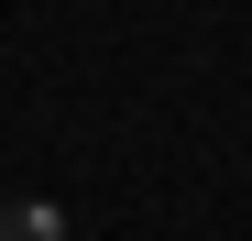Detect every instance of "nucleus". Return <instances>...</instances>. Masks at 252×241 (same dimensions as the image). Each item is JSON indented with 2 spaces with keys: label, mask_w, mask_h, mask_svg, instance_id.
<instances>
[{
  "label": "nucleus",
  "mask_w": 252,
  "mask_h": 241,
  "mask_svg": "<svg viewBox=\"0 0 252 241\" xmlns=\"http://www.w3.org/2000/svg\"><path fill=\"white\" fill-rule=\"evenodd\" d=\"M55 230H66V219L44 209V197H11V209H0V241H55Z\"/></svg>",
  "instance_id": "obj_1"
}]
</instances>
